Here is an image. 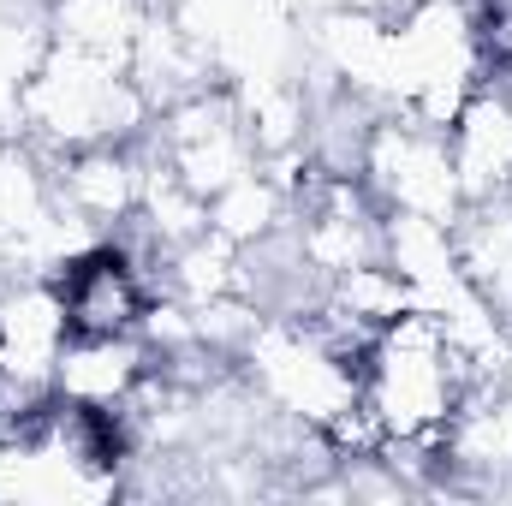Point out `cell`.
I'll return each mask as SVG.
<instances>
[{"label": "cell", "mask_w": 512, "mask_h": 506, "mask_svg": "<svg viewBox=\"0 0 512 506\" xmlns=\"http://www.w3.org/2000/svg\"><path fill=\"white\" fill-rule=\"evenodd\" d=\"M60 316H66V340H131L149 328L155 316V292H149V268L137 262L131 245L102 239L90 251L66 256L48 274Z\"/></svg>", "instance_id": "6da1fadb"}]
</instances>
